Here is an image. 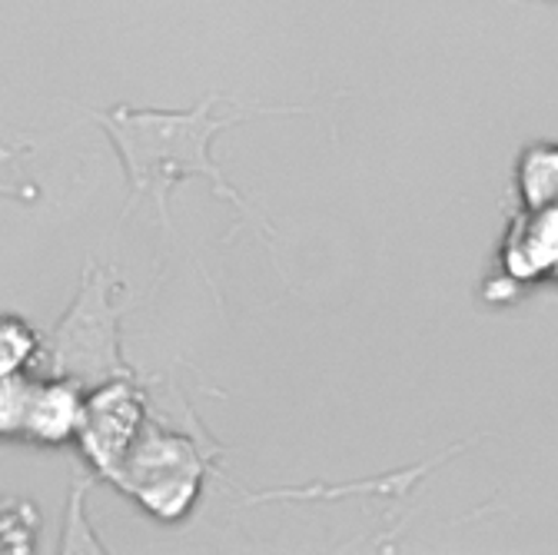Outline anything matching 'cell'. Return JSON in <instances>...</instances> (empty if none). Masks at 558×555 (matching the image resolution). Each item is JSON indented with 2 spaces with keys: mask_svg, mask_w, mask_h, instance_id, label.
I'll return each instance as SVG.
<instances>
[{
  "mask_svg": "<svg viewBox=\"0 0 558 555\" xmlns=\"http://www.w3.org/2000/svg\"><path fill=\"white\" fill-rule=\"evenodd\" d=\"M230 97L223 94H206L199 104L186 110H163V107H133V104H117L107 110H94L97 126L107 133L113 144L126 186H130V203L126 214L140 200H150L160 214V224L170 230V193L183 180L203 177L214 186L217 196L230 200L236 210L250 220H256V230L269 240L272 227L269 220L256 210V206L227 180V173L214 164V141L250 120V117H269V113H306V107H266V104H236L230 113H220V107Z\"/></svg>",
  "mask_w": 558,
  "mask_h": 555,
  "instance_id": "cell-1",
  "label": "cell"
},
{
  "mask_svg": "<svg viewBox=\"0 0 558 555\" xmlns=\"http://www.w3.org/2000/svg\"><path fill=\"white\" fill-rule=\"evenodd\" d=\"M120 290L123 283L107 266L90 263L84 269L77 297L70 300L53 329L44 333V353L37 366L40 376H66L84 389L117 376H136L120 350Z\"/></svg>",
  "mask_w": 558,
  "mask_h": 555,
  "instance_id": "cell-2",
  "label": "cell"
},
{
  "mask_svg": "<svg viewBox=\"0 0 558 555\" xmlns=\"http://www.w3.org/2000/svg\"><path fill=\"white\" fill-rule=\"evenodd\" d=\"M206 466L209 456L199 453L196 439H190L186 433H173L150 412L110 485L150 519L183 522L203 493Z\"/></svg>",
  "mask_w": 558,
  "mask_h": 555,
  "instance_id": "cell-3",
  "label": "cell"
},
{
  "mask_svg": "<svg viewBox=\"0 0 558 555\" xmlns=\"http://www.w3.org/2000/svg\"><path fill=\"white\" fill-rule=\"evenodd\" d=\"M558 287V206H515L482 283L488 306H512L535 290Z\"/></svg>",
  "mask_w": 558,
  "mask_h": 555,
  "instance_id": "cell-4",
  "label": "cell"
},
{
  "mask_svg": "<svg viewBox=\"0 0 558 555\" xmlns=\"http://www.w3.org/2000/svg\"><path fill=\"white\" fill-rule=\"evenodd\" d=\"M150 412L154 409L147 389L140 386L136 376H117L87 389L84 423L74 446L81 449V459L97 482L113 479Z\"/></svg>",
  "mask_w": 558,
  "mask_h": 555,
  "instance_id": "cell-5",
  "label": "cell"
},
{
  "mask_svg": "<svg viewBox=\"0 0 558 555\" xmlns=\"http://www.w3.org/2000/svg\"><path fill=\"white\" fill-rule=\"evenodd\" d=\"M84 402L87 389L66 376H34L31 409H27V426L24 443L40 449H60L74 446L81 423H84Z\"/></svg>",
  "mask_w": 558,
  "mask_h": 555,
  "instance_id": "cell-6",
  "label": "cell"
},
{
  "mask_svg": "<svg viewBox=\"0 0 558 555\" xmlns=\"http://www.w3.org/2000/svg\"><path fill=\"white\" fill-rule=\"evenodd\" d=\"M512 193L522 210L558 206V141H529L512 164Z\"/></svg>",
  "mask_w": 558,
  "mask_h": 555,
  "instance_id": "cell-7",
  "label": "cell"
},
{
  "mask_svg": "<svg viewBox=\"0 0 558 555\" xmlns=\"http://www.w3.org/2000/svg\"><path fill=\"white\" fill-rule=\"evenodd\" d=\"M44 353V333L21 313H0V376L37 373Z\"/></svg>",
  "mask_w": 558,
  "mask_h": 555,
  "instance_id": "cell-8",
  "label": "cell"
},
{
  "mask_svg": "<svg viewBox=\"0 0 558 555\" xmlns=\"http://www.w3.org/2000/svg\"><path fill=\"white\" fill-rule=\"evenodd\" d=\"M97 485L94 475H77L70 482V499H66V512H63V526H60V542L57 552H107V545L100 542V535L90 526L87 516V496Z\"/></svg>",
  "mask_w": 558,
  "mask_h": 555,
  "instance_id": "cell-9",
  "label": "cell"
},
{
  "mask_svg": "<svg viewBox=\"0 0 558 555\" xmlns=\"http://www.w3.org/2000/svg\"><path fill=\"white\" fill-rule=\"evenodd\" d=\"M40 548V512L31 499L0 496V555H31Z\"/></svg>",
  "mask_w": 558,
  "mask_h": 555,
  "instance_id": "cell-10",
  "label": "cell"
},
{
  "mask_svg": "<svg viewBox=\"0 0 558 555\" xmlns=\"http://www.w3.org/2000/svg\"><path fill=\"white\" fill-rule=\"evenodd\" d=\"M34 376L37 373L0 376V443H24Z\"/></svg>",
  "mask_w": 558,
  "mask_h": 555,
  "instance_id": "cell-11",
  "label": "cell"
},
{
  "mask_svg": "<svg viewBox=\"0 0 558 555\" xmlns=\"http://www.w3.org/2000/svg\"><path fill=\"white\" fill-rule=\"evenodd\" d=\"M27 147H8L0 144V196L34 203L40 196L37 183L27 173Z\"/></svg>",
  "mask_w": 558,
  "mask_h": 555,
  "instance_id": "cell-12",
  "label": "cell"
}]
</instances>
